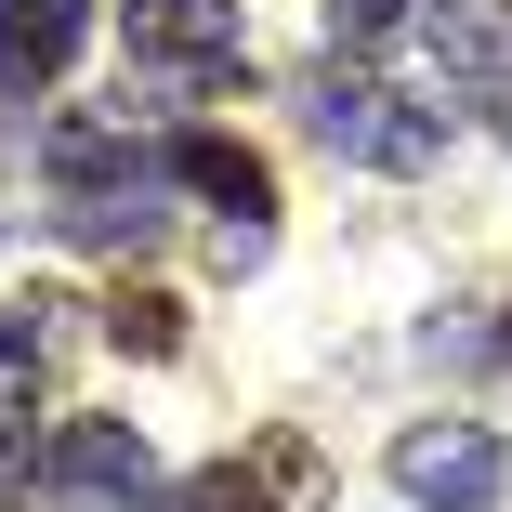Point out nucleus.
<instances>
[{
    "label": "nucleus",
    "mask_w": 512,
    "mask_h": 512,
    "mask_svg": "<svg viewBox=\"0 0 512 512\" xmlns=\"http://www.w3.org/2000/svg\"><path fill=\"white\" fill-rule=\"evenodd\" d=\"M302 119H316L329 158H368V171H434L447 158V119L407 106V92H381V79H355V66H316V79H302Z\"/></svg>",
    "instance_id": "obj_1"
},
{
    "label": "nucleus",
    "mask_w": 512,
    "mask_h": 512,
    "mask_svg": "<svg viewBox=\"0 0 512 512\" xmlns=\"http://www.w3.org/2000/svg\"><path fill=\"white\" fill-rule=\"evenodd\" d=\"M119 40L171 92H211V79L250 66V14H237V0H119Z\"/></svg>",
    "instance_id": "obj_2"
},
{
    "label": "nucleus",
    "mask_w": 512,
    "mask_h": 512,
    "mask_svg": "<svg viewBox=\"0 0 512 512\" xmlns=\"http://www.w3.org/2000/svg\"><path fill=\"white\" fill-rule=\"evenodd\" d=\"M184 512H329V447L276 421V434H250L237 460L197 473V486H184Z\"/></svg>",
    "instance_id": "obj_3"
},
{
    "label": "nucleus",
    "mask_w": 512,
    "mask_h": 512,
    "mask_svg": "<svg viewBox=\"0 0 512 512\" xmlns=\"http://www.w3.org/2000/svg\"><path fill=\"white\" fill-rule=\"evenodd\" d=\"M394 486L421 499V512H499L512 447H499L486 421H407V434H394Z\"/></svg>",
    "instance_id": "obj_4"
},
{
    "label": "nucleus",
    "mask_w": 512,
    "mask_h": 512,
    "mask_svg": "<svg viewBox=\"0 0 512 512\" xmlns=\"http://www.w3.org/2000/svg\"><path fill=\"white\" fill-rule=\"evenodd\" d=\"M434 79L512 119V0H434Z\"/></svg>",
    "instance_id": "obj_5"
},
{
    "label": "nucleus",
    "mask_w": 512,
    "mask_h": 512,
    "mask_svg": "<svg viewBox=\"0 0 512 512\" xmlns=\"http://www.w3.org/2000/svg\"><path fill=\"white\" fill-rule=\"evenodd\" d=\"M158 171H171V184H197L237 237H276V171H263L237 132H171V158H158Z\"/></svg>",
    "instance_id": "obj_6"
},
{
    "label": "nucleus",
    "mask_w": 512,
    "mask_h": 512,
    "mask_svg": "<svg viewBox=\"0 0 512 512\" xmlns=\"http://www.w3.org/2000/svg\"><path fill=\"white\" fill-rule=\"evenodd\" d=\"M53 224L79 237V250H145L171 211H158V158L145 171H119V184H79V197H53Z\"/></svg>",
    "instance_id": "obj_7"
},
{
    "label": "nucleus",
    "mask_w": 512,
    "mask_h": 512,
    "mask_svg": "<svg viewBox=\"0 0 512 512\" xmlns=\"http://www.w3.org/2000/svg\"><path fill=\"white\" fill-rule=\"evenodd\" d=\"M79 40H92V0H0V79H14V92L66 79Z\"/></svg>",
    "instance_id": "obj_8"
},
{
    "label": "nucleus",
    "mask_w": 512,
    "mask_h": 512,
    "mask_svg": "<svg viewBox=\"0 0 512 512\" xmlns=\"http://www.w3.org/2000/svg\"><path fill=\"white\" fill-rule=\"evenodd\" d=\"M53 486L145 499V421H66V434H53Z\"/></svg>",
    "instance_id": "obj_9"
},
{
    "label": "nucleus",
    "mask_w": 512,
    "mask_h": 512,
    "mask_svg": "<svg viewBox=\"0 0 512 512\" xmlns=\"http://www.w3.org/2000/svg\"><path fill=\"white\" fill-rule=\"evenodd\" d=\"M66 316H79L66 289H27V302H0V407H27V394L53 381V355H66Z\"/></svg>",
    "instance_id": "obj_10"
},
{
    "label": "nucleus",
    "mask_w": 512,
    "mask_h": 512,
    "mask_svg": "<svg viewBox=\"0 0 512 512\" xmlns=\"http://www.w3.org/2000/svg\"><path fill=\"white\" fill-rule=\"evenodd\" d=\"M106 342H119V355H171V342H184V302H171V289H119V302H106Z\"/></svg>",
    "instance_id": "obj_11"
},
{
    "label": "nucleus",
    "mask_w": 512,
    "mask_h": 512,
    "mask_svg": "<svg viewBox=\"0 0 512 512\" xmlns=\"http://www.w3.org/2000/svg\"><path fill=\"white\" fill-rule=\"evenodd\" d=\"M394 27H407V0H329V40L342 53H381Z\"/></svg>",
    "instance_id": "obj_12"
},
{
    "label": "nucleus",
    "mask_w": 512,
    "mask_h": 512,
    "mask_svg": "<svg viewBox=\"0 0 512 512\" xmlns=\"http://www.w3.org/2000/svg\"><path fill=\"white\" fill-rule=\"evenodd\" d=\"M14 473H53V447L27 434V407H0V486H14Z\"/></svg>",
    "instance_id": "obj_13"
},
{
    "label": "nucleus",
    "mask_w": 512,
    "mask_h": 512,
    "mask_svg": "<svg viewBox=\"0 0 512 512\" xmlns=\"http://www.w3.org/2000/svg\"><path fill=\"white\" fill-rule=\"evenodd\" d=\"M499 355H512V316H499Z\"/></svg>",
    "instance_id": "obj_14"
},
{
    "label": "nucleus",
    "mask_w": 512,
    "mask_h": 512,
    "mask_svg": "<svg viewBox=\"0 0 512 512\" xmlns=\"http://www.w3.org/2000/svg\"><path fill=\"white\" fill-rule=\"evenodd\" d=\"M132 512H158V499H132Z\"/></svg>",
    "instance_id": "obj_15"
}]
</instances>
